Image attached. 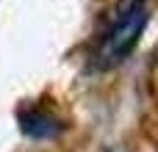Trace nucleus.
Listing matches in <instances>:
<instances>
[{
	"label": "nucleus",
	"instance_id": "obj_2",
	"mask_svg": "<svg viewBox=\"0 0 158 152\" xmlns=\"http://www.w3.org/2000/svg\"><path fill=\"white\" fill-rule=\"evenodd\" d=\"M19 127H22V133L31 136V138H53V136L61 133V122H58L50 111H42V108H36V105L19 111Z\"/></svg>",
	"mask_w": 158,
	"mask_h": 152
},
{
	"label": "nucleus",
	"instance_id": "obj_1",
	"mask_svg": "<svg viewBox=\"0 0 158 152\" xmlns=\"http://www.w3.org/2000/svg\"><path fill=\"white\" fill-rule=\"evenodd\" d=\"M144 28H147V3L144 0H136L114 22V28L103 36V44H100V50L94 55L97 69H111V66L122 64L133 53V47L139 44Z\"/></svg>",
	"mask_w": 158,
	"mask_h": 152
}]
</instances>
